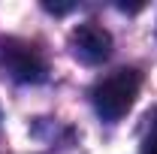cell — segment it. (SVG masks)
I'll use <instances>...</instances> for the list:
<instances>
[{
    "label": "cell",
    "mask_w": 157,
    "mask_h": 154,
    "mask_svg": "<svg viewBox=\"0 0 157 154\" xmlns=\"http://www.w3.org/2000/svg\"><path fill=\"white\" fill-rule=\"evenodd\" d=\"M139 85H142V76L139 70H115L112 76H106L94 88V109L103 121H118L130 112V106L136 103L139 97Z\"/></svg>",
    "instance_id": "cell-1"
},
{
    "label": "cell",
    "mask_w": 157,
    "mask_h": 154,
    "mask_svg": "<svg viewBox=\"0 0 157 154\" xmlns=\"http://www.w3.org/2000/svg\"><path fill=\"white\" fill-rule=\"evenodd\" d=\"M3 67H6V73L15 79V82H24V85H39V82H45L48 76V64L42 60L33 45H27V42H18V39H12V42H6L3 45Z\"/></svg>",
    "instance_id": "cell-2"
},
{
    "label": "cell",
    "mask_w": 157,
    "mask_h": 154,
    "mask_svg": "<svg viewBox=\"0 0 157 154\" xmlns=\"http://www.w3.org/2000/svg\"><path fill=\"white\" fill-rule=\"evenodd\" d=\"M70 45H73V55L82 64L97 67V64H103L112 55V33L103 24H97V21H85V24H78L73 30Z\"/></svg>",
    "instance_id": "cell-3"
},
{
    "label": "cell",
    "mask_w": 157,
    "mask_h": 154,
    "mask_svg": "<svg viewBox=\"0 0 157 154\" xmlns=\"http://www.w3.org/2000/svg\"><path fill=\"white\" fill-rule=\"evenodd\" d=\"M145 154H157V115L151 121V130L145 136Z\"/></svg>",
    "instance_id": "cell-4"
},
{
    "label": "cell",
    "mask_w": 157,
    "mask_h": 154,
    "mask_svg": "<svg viewBox=\"0 0 157 154\" xmlns=\"http://www.w3.org/2000/svg\"><path fill=\"white\" fill-rule=\"evenodd\" d=\"M42 9H45V12H55V15H63V12L76 9V3H52V0H45V3H42Z\"/></svg>",
    "instance_id": "cell-5"
},
{
    "label": "cell",
    "mask_w": 157,
    "mask_h": 154,
    "mask_svg": "<svg viewBox=\"0 0 157 154\" xmlns=\"http://www.w3.org/2000/svg\"><path fill=\"white\" fill-rule=\"evenodd\" d=\"M118 9H121V12H139L142 3H118Z\"/></svg>",
    "instance_id": "cell-6"
}]
</instances>
